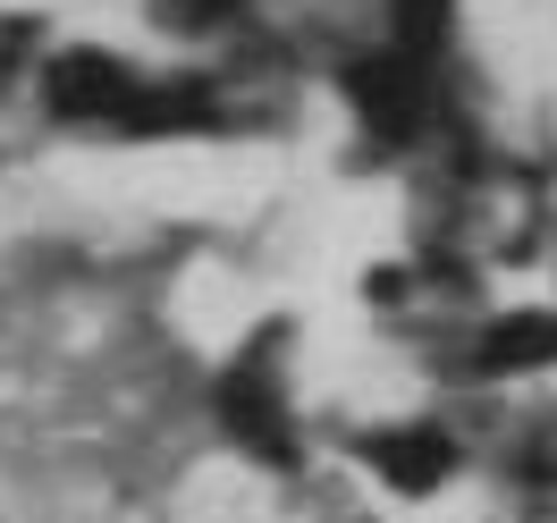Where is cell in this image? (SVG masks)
<instances>
[{
    "label": "cell",
    "mask_w": 557,
    "mask_h": 523,
    "mask_svg": "<svg viewBox=\"0 0 557 523\" xmlns=\"http://www.w3.org/2000/svg\"><path fill=\"white\" fill-rule=\"evenodd\" d=\"M42 94H51L60 119H119V127H136V110H144V85L127 76V60H102V51H69L42 76Z\"/></svg>",
    "instance_id": "obj_1"
},
{
    "label": "cell",
    "mask_w": 557,
    "mask_h": 523,
    "mask_svg": "<svg viewBox=\"0 0 557 523\" xmlns=\"http://www.w3.org/2000/svg\"><path fill=\"white\" fill-rule=\"evenodd\" d=\"M278 347H253L228 372V422H237V439H253L262 456H287V422H278Z\"/></svg>",
    "instance_id": "obj_2"
},
{
    "label": "cell",
    "mask_w": 557,
    "mask_h": 523,
    "mask_svg": "<svg viewBox=\"0 0 557 523\" xmlns=\"http://www.w3.org/2000/svg\"><path fill=\"white\" fill-rule=\"evenodd\" d=\"M372 456L388 464L397 489H431L440 473H448V439H440V431H397V439H381Z\"/></svg>",
    "instance_id": "obj_3"
},
{
    "label": "cell",
    "mask_w": 557,
    "mask_h": 523,
    "mask_svg": "<svg viewBox=\"0 0 557 523\" xmlns=\"http://www.w3.org/2000/svg\"><path fill=\"white\" fill-rule=\"evenodd\" d=\"M549 354H557V321L549 313H523V321H498V329H490L482 363H490V372H523V363H549Z\"/></svg>",
    "instance_id": "obj_4"
}]
</instances>
